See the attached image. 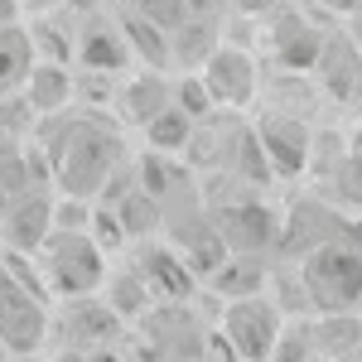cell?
I'll use <instances>...</instances> for the list:
<instances>
[{"label": "cell", "mask_w": 362, "mask_h": 362, "mask_svg": "<svg viewBox=\"0 0 362 362\" xmlns=\"http://www.w3.org/2000/svg\"><path fill=\"white\" fill-rule=\"evenodd\" d=\"M54 309L58 300L39 276L34 256L0 251V348L10 358H34L54 338Z\"/></svg>", "instance_id": "1"}, {"label": "cell", "mask_w": 362, "mask_h": 362, "mask_svg": "<svg viewBox=\"0 0 362 362\" xmlns=\"http://www.w3.org/2000/svg\"><path fill=\"white\" fill-rule=\"evenodd\" d=\"M92 116H73V121L63 116L58 145L49 155V169L58 174L63 194H78V198H102V189L112 184V174H116V160H121L116 131H107Z\"/></svg>", "instance_id": "2"}, {"label": "cell", "mask_w": 362, "mask_h": 362, "mask_svg": "<svg viewBox=\"0 0 362 362\" xmlns=\"http://www.w3.org/2000/svg\"><path fill=\"white\" fill-rule=\"evenodd\" d=\"M34 266H39V276H44L54 300H83V295H102L107 271H112V251L92 232L54 227L49 242L34 251Z\"/></svg>", "instance_id": "3"}, {"label": "cell", "mask_w": 362, "mask_h": 362, "mask_svg": "<svg viewBox=\"0 0 362 362\" xmlns=\"http://www.w3.org/2000/svg\"><path fill=\"white\" fill-rule=\"evenodd\" d=\"M314 314H362V247L343 232L295 261Z\"/></svg>", "instance_id": "4"}, {"label": "cell", "mask_w": 362, "mask_h": 362, "mask_svg": "<svg viewBox=\"0 0 362 362\" xmlns=\"http://www.w3.org/2000/svg\"><path fill=\"white\" fill-rule=\"evenodd\" d=\"M285 319H290V314H285L271 295L223 300V305H218V338H223V348H227L232 362H271Z\"/></svg>", "instance_id": "5"}, {"label": "cell", "mask_w": 362, "mask_h": 362, "mask_svg": "<svg viewBox=\"0 0 362 362\" xmlns=\"http://www.w3.org/2000/svg\"><path fill=\"white\" fill-rule=\"evenodd\" d=\"M324 39H329V29L314 25V15H309V0L305 5H280L266 15V49H271V63L285 68V73H314V63L324 54Z\"/></svg>", "instance_id": "6"}, {"label": "cell", "mask_w": 362, "mask_h": 362, "mask_svg": "<svg viewBox=\"0 0 362 362\" xmlns=\"http://www.w3.org/2000/svg\"><path fill=\"white\" fill-rule=\"evenodd\" d=\"M198 78H203V87H208V97H213L218 112L242 116L261 97V68H256V54H251L247 44H218L208 54V63L198 68Z\"/></svg>", "instance_id": "7"}, {"label": "cell", "mask_w": 362, "mask_h": 362, "mask_svg": "<svg viewBox=\"0 0 362 362\" xmlns=\"http://www.w3.org/2000/svg\"><path fill=\"white\" fill-rule=\"evenodd\" d=\"M256 140H261V155L280 184L285 179H300L309 174V160H314V126L305 116H280V112H261L256 121Z\"/></svg>", "instance_id": "8"}, {"label": "cell", "mask_w": 362, "mask_h": 362, "mask_svg": "<svg viewBox=\"0 0 362 362\" xmlns=\"http://www.w3.org/2000/svg\"><path fill=\"white\" fill-rule=\"evenodd\" d=\"M58 227V194L49 189H20L10 194V208L0 218V247L10 256H34Z\"/></svg>", "instance_id": "9"}, {"label": "cell", "mask_w": 362, "mask_h": 362, "mask_svg": "<svg viewBox=\"0 0 362 362\" xmlns=\"http://www.w3.org/2000/svg\"><path fill=\"white\" fill-rule=\"evenodd\" d=\"M314 83L324 92V102H362V44L348 29H329L324 39V54L314 63Z\"/></svg>", "instance_id": "10"}, {"label": "cell", "mask_w": 362, "mask_h": 362, "mask_svg": "<svg viewBox=\"0 0 362 362\" xmlns=\"http://www.w3.org/2000/svg\"><path fill=\"white\" fill-rule=\"evenodd\" d=\"M20 102H25L34 116L68 112V102H73V68H68L63 58H34L25 87H20Z\"/></svg>", "instance_id": "11"}, {"label": "cell", "mask_w": 362, "mask_h": 362, "mask_svg": "<svg viewBox=\"0 0 362 362\" xmlns=\"http://www.w3.org/2000/svg\"><path fill=\"white\" fill-rule=\"evenodd\" d=\"M116 107H121V116H126L131 126H140V131H145L155 116H165L169 107H174V83H169L165 73L145 68V73H136V78H126V83H121Z\"/></svg>", "instance_id": "12"}, {"label": "cell", "mask_w": 362, "mask_h": 362, "mask_svg": "<svg viewBox=\"0 0 362 362\" xmlns=\"http://www.w3.org/2000/svg\"><path fill=\"white\" fill-rule=\"evenodd\" d=\"M34 58H39V54H34L29 29H20V25H5V29H0V97L25 87Z\"/></svg>", "instance_id": "13"}, {"label": "cell", "mask_w": 362, "mask_h": 362, "mask_svg": "<svg viewBox=\"0 0 362 362\" xmlns=\"http://www.w3.org/2000/svg\"><path fill=\"white\" fill-rule=\"evenodd\" d=\"M271 362H319L314 353V329H309V314L305 319H285V329L276 338V353Z\"/></svg>", "instance_id": "14"}, {"label": "cell", "mask_w": 362, "mask_h": 362, "mask_svg": "<svg viewBox=\"0 0 362 362\" xmlns=\"http://www.w3.org/2000/svg\"><path fill=\"white\" fill-rule=\"evenodd\" d=\"M232 5H237L247 20H266V15H271V10H280L285 0H232Z\"/></svg>", "instance_id": "15"}, {"label": "cell", "mask_w": 362, "mask_h": 362, "mask_svg": "<svg viewBox=\"0 0 362 362\" xmlns=\"http://www.w3.org/2000/svg\"><path fill=\"white\" fill-rule=\"evenodd\" d=\"M314 10H324V15H338V20H348L353 10H362V0H309Z\"/></svg>", "instance_id": "16"}, {"label": "cell", "mask_w": 362, "mask_h": 362, "mask_svg": "<svg viewBox=\"0 0 362 362\" xmlns=\"http://www.w3.org/2000/svg\"><path fill=\"white\" fill-rule=\"evenodd\" d=\"M5 208H10V189L0 184V218H5Z\"/></svg>", "instance_id": "17"}, {"label": "cell", "mask_w": 362, "mask_h": 362, "mask_svg": "<svg viewBox=\"0 0 362 362\" xmlns=\"http://www.w3.org/2000/svg\"><path fill=\"white\" fill-rule=\"evenodd\" d=\"M169 362H208V358H169Z\"/></svg>", "instance_id": "18"}, {"label": "cell", "mask_w": 362, "mask_h": 362, "mask_svg": "<svg viewBox=\"0 0 362 362\" xmlns=\"http://www.w3.org/2000/svg\"><path fill=\"white\" fill-rule=\"evenodd\" d=\"M358 362H362V358H358Z\"/></svg>", "instance_id": "19"}]
</instances>
